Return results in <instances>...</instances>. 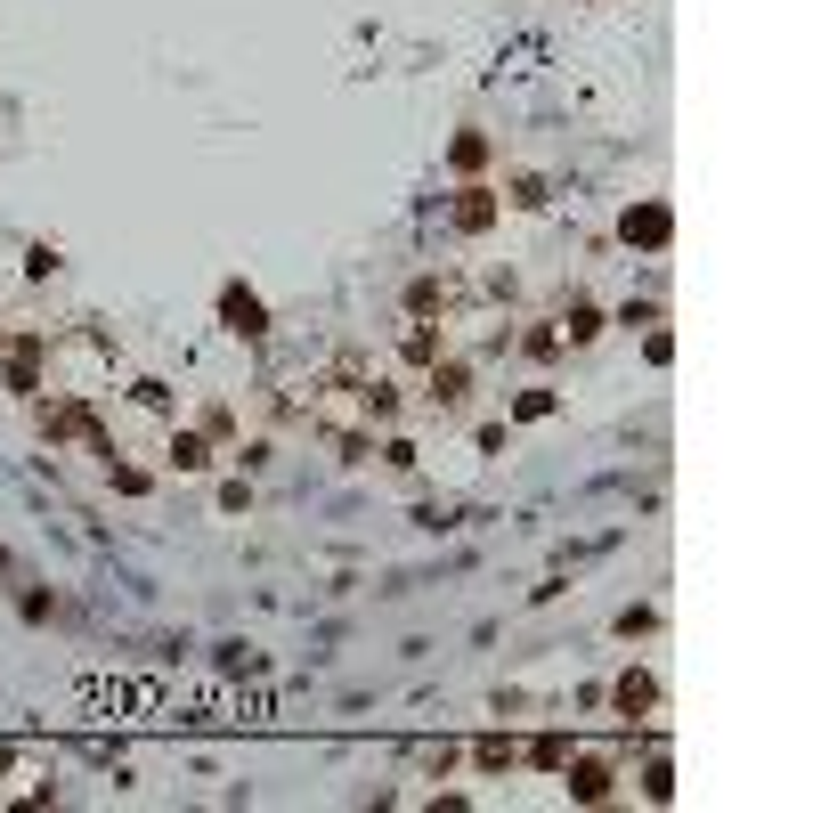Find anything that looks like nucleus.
I'll return each instance as SVG.
<instances>
[{
  "label": "nucleus",
  "mask_w": 813,
  "mask_h": 813,
  "mask_svg": "<svg viewBox=\"0 0 813 813\" xmlns=\"http://www.w3.org/2000/svg\"><path fill=\"white\" fill-rule=\"evenodd\" d=\"M220 318H228V334H244V342H261V334H269L261 293H244V285H228V293H220Z\"/></svg>",
  "instance_id": "f257e3e1"
},
{
  "label": "nucleus",
  "mask_w": 813,
  "mask_h": 813,
  "mask_svg": "<svg viewBox=\"0 0 813 813\" xmlns=\"http://www.w3.org/2000/svg\"><path fill=\"white\" fill-rule=\"evenodd\" d=\"M627 244H667V212H659V204L627 212Z\"/></svg>",
  "instance_id": "f03ea898"
},
{
  "label": "nucleus",
  "mask_w": 813,
  "mask_h": 813,
  "mask_svg": "<svg viewBox=\"0 0 813 813\" xmlns=\"http://www.w3.org/2000/svg\"><path fill=\"white\" fill-rule=\"evenodd\" d=\"M496 220V204L480 196V187H464V204H456V228H488Z\"/></svg>",
  "instance_id": "7ed1b4c3"
},
{
  "label": "nucleus",
  "mask_w": 813,
  "mask_h": 813,
  "mask_svg": "<svg viewBox=\"0 0 813 813\" xmlns=\"http://www.w3.org/2000/svg\"><path fill=\"white\" fill-rule=\"evenodd\" d=\"M570 789H578L586 805H594V797H610V765H578V773H570Z\"/></svg>",
  "instance_id": "20e7f679"
},
{
  "label": "nucleus",
  "mask_w": 813,
  "mask_h": 813,
  "mask_svg": "<svg viewBox=\"0 0 813 813\" xmlns=\"http://www.w3.org/2000/svg\"><path fill=\"white\" fill-rule=\"evenodd\" d=\"M431 399H440V407H456V399H464V366H448V374H431Z\"/></svg>",
  "instance_id": "39448f33"
},
{
  "label": "nucleus",
  "mask_w": 813,
  "mask_h": 813,
  "mask_svg": "<svg viewBox=\"0 0 813 813\" xmlns=\"http://www.w3.org/2000/svg\"><path fill=\"white\" fill-rule=\"evenodd\" d=\"M618 708H627V716L651 708V675H627V683H618Z\"/></svg>",
  "instance_id": "423d86ee"
}]
</instances>
